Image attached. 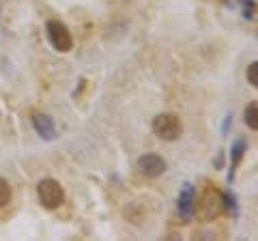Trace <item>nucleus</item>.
<instances>
[{"label": "nucleus", "instance_id": "nucleus-6", "mask_svg": "<svg viewBox=\"0 0 258 241\" xmlns=\"http://www.w3.org/2000/svg\"><path fill=\"white\" fill-rule=\"evenodd\" d=\"M32 125H35V130H37V134L41 136V138H45V140H54V138H56L54 120L47 116V114L35 112V114H32Z\"/></svg>", "mask_w": 258, "mask_h": 241}, {"label": "nucleus", "instance_id": "nucleus-9", "mask_svg": "<svg viewBox=\"0 0 258 241\" xmlns=\"http://www.w3.org/2000/svg\"><path fill=\"white\" fill-rule=\"evenodd\" d=\"M258 106H256V101H252L249 106L245 108V125L249 127L252 132H256L258 130Z\"/></svg>", "mask_w": 258, "mask_h": 241}, {"label": "nucleus", "instance_id": "nucleus-2", "mask_svg": "<svg viewBox=\"0 0 258 241\" xmlns=\"http://www.w3.org/2000/svg\"><path fill=\"white\" fill-rule=\"evenodd\" d=\"M47 39H50V43L54 50H58V52H71L74 50V37H71L69 33V28L64 26L62 22L58 20H50L47 22Z\"/></svg>", "mask_w": 258, "mask_h": 241}, {"label": "nucleus", "instance_id": "nucleus-12", "mask_svg": "<svg viewBox=\"0 0 258 241\" xmlns=\"http://www.w3.org/2000/svg\"><path fill=\"white\" fill-rule=\"evenodd\" d=\"M247 82L252 86H258V63H252L247 67Z\"/></svg>", "mask_w": 258, "mask_h": 241}, {"label": "nucleus", "instance_id": "nucleus-3", "mask_svg": "<svg viewBox=\"0 0 258 241\" xmlns=\"http://www.w3.org/2000/svg\"><path fill=\"white\" fill-rule=\"evenodd\" d=\"M153 132H155V136H159L161 140H176L181 136L183 127H181V120L176 114L164 112V114H157L153 118Z\"/></svg>", "mask_w": 258, "mask_h": 241}, {"label": "nucleus", "instance_id": "nucleus-11", "mask_svg": "<svg viewBox=\"0 0 258 241\" xmlns=\"http://www.w3.org/2000/svg\"><path fill=\"white\" fill-rule=\"evenodd\" d=\"M222 205L226 207V211H230V213H237V198L232 196L230 192H228V194H226V196L222 198Z\"/></svg>", "mask_w": 258, "mask_h": 241}, {"label": "nucleus", "instance_id": "nucleus-7", "mask_svg": "<svg viewBox=\"0 0 258 241\" xmlns=\"http://www.w3.org/2000/svg\"><path fill=\"white\" fill-rule=\"evenodd\" d=\"M222 209V198L217 194H207L205 196V205H200V213L205 215L207 220H213Z\"/></svg>", "mask_w": 258, "mask_h": 241}, {"label": "nucleus", "instance_id": "nucleus-1", "mask_svg": "<svg viewBox=\"0 0 258 241\" xmlns=\"http://www.w3.org/2000/svg\"><path fill=\"white\" fill-rule=\"evenodd\" d=\"M37 196L45 209H56V207L62 205L64 192H62V186L56 179H41L37 186Z\"/></svg>", "mask_w": 258, "mask_h": 241}, {"label": "nucleus", "instance_id": "nucleus-5", "mask_svg": "<svg viewBox=\"0 0 258 241\" xmlns=\"http://www.w3.org/2000/svg\"><path fill=\"white\" fill-rule=\"evenodd\" d=\"M194 198H196V190H194L191 183H185L181 194H179V213L183 215L185 220H189L194 215Z\"/></svg>", "mask_w": 258, "mask_h": 241}, {"label": "nucleus", "instance_id": "nucleus-4", "mask_svg": "<svg viewBox=\"0 0 258 241\" xmlns=\"http://www.w3.org/2000/svg\"><path fill=\"white\" fill-rule=\"evenodd\" d=\"M138 170L147 179H155V176L166 172V159L157 153H147L138 159Z\"/></svg>", "mask_w": 258, "mask_h": 241}, {"label": "nucleus", "instance_id": "nucleus-10", "mask_svg": "<svg viewBox=\"0 0 258 241\" xmlns=\"http://www.w3.org/2000/svg\"><path fill=\"white\" fill-rule=\"evenodd\" d=\"M11 203V186L0 176V207H7Z\"/></svg>", "mask_w": 258, "mask_h": 241}, {"label": "nucleus", "instance_id": "nucleus-8", "mask_svg": "<svg viewBox=\"0 0 258 241\" xmlns=\"http://www.w3.org/2000/svg\"><path fill=\"white\" fill-rule=\"evenodd\" d=\"M243 153H245V140H237L235 144H232V149H230V176H228L230 181H232V176H235V168L239 166Z\"/></svg>", "mask_w": 258, "mask_h": 241}]
</instances>
